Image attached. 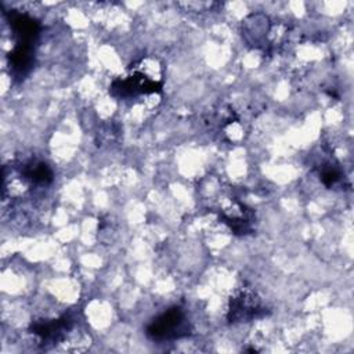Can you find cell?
<instances>
[{
  "label": "cell",
  "instance_id": "3957f363",
  "mask_svg": "<svg viewBox=\"0 0 354 354\" xmlns=\"http://www.w3.org/2000/svg\"><path fill=\"white\" fill-rule=\"evenodd\" d=\"M261 308V300L257 293L250 288H241L230 299L228 319L231 322H248L256 318Z\"/></svg>",
  "mask_w": 354,
  "mask_h": 354
},
{
  "label": "cell",
  "instance_id": "6da1fadb",
  "mask_svg": "<svg viewBox=\"0 0 354 354\" xmlns=\"http://www.w3.org/2000/svg\"><path fill=\"white\" fill-rule=\"evenodd\" d=\"M189 333V324L185 313L180 307L166 310L156 317L147 328V335L152 340L178 339Z\"/></svg>",
  "mask_w": 354,
  "mask_h": 354
},
{
  "label": "cell",
  "instance_id": "7a4b0ae2",
  "mask_svg": "<svg viewBox=\"0 0 354 354\" xmlns=\"http://www.w3.org/2000/svg\"><path fill=\"white\" fill-rule=\"evenodd\" d=\"M162 87L160 75L144 72V69H133V72L124 79L115 80L111 91L119 97H134L138 94L156 93Z\"/></svg>",
  "mask_w": 354,
  "mask_h": 354
},
{
  "label": "cell",
  "instance_id": "277c9868",
  "mask_svg": "<svg viewBox=\"0 0 354 354\" xmlns=\"http://www.w3.org/2000/svg\"><path fill=\"white\" fill-rule=\"evenodd\" d=\"M69 321L68 318L61 319H51V321H39L32 325L33 333L39 335L44 342L48 340H57L61 337L65 329H68Z\"/></svg>",
  "mask_w": 354,
  "mask_h": 354
},
{
  "label": "cell",
  "instance_id": "5b68a950",
  "mask_svg": "<svg viewBox=\"0 0 354 354\" xmlns=\"http://www.w3.org/2000/svg\"><path fill=\"white\" fill-rule=\"evenodd\" d=\"M21 171L24 173L25 178L29 183L36 184V185H44V184L50 183L53 178V173H51L50 167L41 162L28 163L24 169H21Z\"/></svg>",
  "mask_w": 354,
  "mask_h": 354
},
{
  "label": "cell",
  "instance_id": "8992f818",
  "mask_svg": "<svg viewBox=\"0 0 354 354\" xmlns=\"http://www.w3.org/2000/svg\"><path fill=\"white\" fill-rule=\"evenodd\" d=\"M321 178H322L325 185L332 187L333 184H336L340 180V173L336 169H333V167H326V169L322 170Z\"/></svg>",
  "mask_w": 354,
  "mask_h": 354
}]
</instances>
